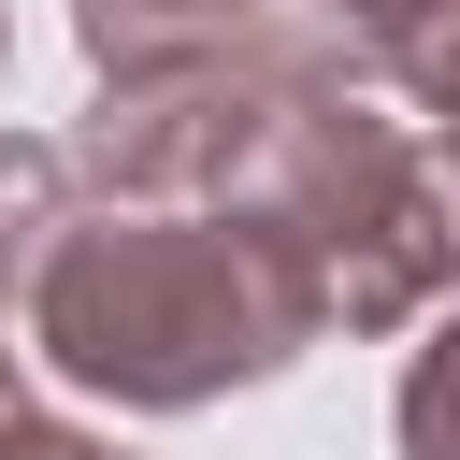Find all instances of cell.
Here are the masks:
<instances>
[{"mask_svg": "<svg viewBox=\"0 0 460 460\" xmlns=\"http://www.w3.org/2000/svg\"><path fill=\"white\" fill-rule=\"evenodd\" d=\"M0 72H14V14H0Z\"/></svg>", "mask_w": 460, "mask_h": 460, "instance_id": "obj_9", "label": "cell"}, {"mask_svg": "<svg viewBox=\"0 0 460 460\" xmlns=\"http://www.w3.org/2000/svg\"><path fill=\"white\" fill-rule=\"evenodd\" d=\"M302 14H316V29L345 43V58H374V72H388V58H402V43H417V29L446 14V0H302Z\"/></svg>", "mask_w": 460, "mask_h": 460, "instance_id": "obj_6", "label": "cell"}, {"mask_svg": "<svg viewBox=\"0 0 460 460\" xmlns=\"http://www.w3.org/2000/svg\"><path fill=\"white\" fill-rule=\"evenodd\" d=\"M388 72H402L417 129H431V144H460V0H446V14H431V29H417V43L388 58Z\"/></svg>", "mask_w": 460, "mask_h": 460, "instance_id": "obj_5", "label": "cell"}, {"mask_svg": "<svg viewBox=\"0 0 460 460\" xmlns=\"http://www.w3.org/2000/svg\"><path fill=\"white\" fill-rule=\"evenodd\" d=\"M14 331L115 417H201L331 331V288L259 201H72L14 288Z\"/></svg>", "mask_w": 460, "mask_h": 460, "instance_id": "obj_1", "label": "cell"}, {"mask_svg": "<svg viewBox=\"0 0 460 460\" xmlns=\"http://www.w3.org/2000/svg\"><path fill=\"white\" fill-rule=\"evenodd\" d=\"M72 43H86L101 86H129V72H187V58L273 43V0H72Z\"/></svg>", "mask_w": 460, "mask_h": 460, "instance_id": "obj_2", "label": "cell"}, {"mask_svg": "<svg viewBox=\"0 0 460 460\" xmlns=\"http://www.w3.org/2000/svg\"><path fill=\"white\" fill-rule=\"evenodd\" d=\"M58 216H72V144L0 129V316H14V288H29V259H43Z\"/></svg>", "mask_w": 460, "mask_h": 460, "instance_id": "obj_3", "label": "cell"}, {"mask_svg": "<svg viewBox=\"0 0 460 460\" xmlns=\"http://www.w3.org/2000/svg\"><path fill=\"white\" fill-rule=\"evenodd\" d=\"M0 417H14V345H0Z\"/></svg>", "mask_w": 460, "mask_h": 460, "instance_id": "obj_8", "label": "cell"}, {"mask_svg": "<svg viewBox=\"0 0 460 460\" xmlns=\"http://www.w3.org/2000/svg\"><path fill=\"white\" fill-rule=\"evenodd\" d=\"M0 460H129V446H101V431H72V417H0Z\"/></svg>", "mask_w": 460, "mask_h": 460, "instance_id": "obj_7", "label": "cell"}, {"mask_svg": "<svg viewBox=\"0 0 460 460\" xmlns=\"http://www.w3.org/2000/svg\"><path fill=\"white\" fill-rule=\"evenodd\" d=\"M402 460H460V302H446V331L402 359Z\"/></svg>", "mask_w": 460, "mask_h": 460, "instance_id": "obj_4", "label": "cell"}]
</instances>
